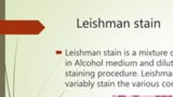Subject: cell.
<instances>
[{"label":"cell","instance_id":"cell-1","mask_svg":"<svg viewBox=\"0 0 173 97\" xmlns=\"http://www.w3.org/2000/svg\"><path fill=\"white\" fill-rule=\"evenodd\" d=\"M157 97H172V96H157Z\"/></svg>","mask_w":173,"mask_h":97},{"label":"cell","instance_id":"cell-2","mask_svg":"<svg viewBox=\"0 0 173 97\" xmlns=\"http://www.w3.org/2000/svg\"><path fill=\"white\" fill-rule=\"evenodd\" d=\"M118 97H125V96H123V95H120V96H118Z\"/></svg>","mask_w":173,"mask_h":97}]
</instances>
